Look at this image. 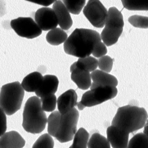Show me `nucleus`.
Returning <instances> with one entry per match:
<instances>
[{"label": "nucleus", "instance_id": "nucleus-1", "mask_svg": "<svg viewBox=\"0 0 148 148\" xmlns=\"http://www.w3.org/2000/svg\"><path fill=\"white\" fill-rule=\"evenodd\" d=\"M78 119L79 112L75 108L64 114L55 111L47 119V132L61 143L69 142L77 133Z\"/></svg>", "mask_w": 148, "mask_h": 148}, {"label": "nucleus", "instance_id": "nucleus-2", "mask_svg": "<svg viewBox=\"0 0 148 148\" xmlns=\"http://www.w3.org/2000/svg\"><path fill=\"white\" fill-rule=\"evenodd\" d=\"M101 42L100 33L93 30L76 29L64 45L65 52L69 55L84 58L92 53L96 45Z\"/></svg>", "mask_w": 148, "mask_h": 148}, {"label": "nucleus", "instance_id": "nucleus-3", "mask_svg": "<svg viewBox=\"0 0 148 148\" xmlns=\"http://www.w3.org/2000/svg\"><path fill=\"white\" fill-rule=\"evenodd\" d=\"M147 120V113L143 108L127 105L120 107L112 125L128 133L143 128Z\"/></svg>", "mask_w": 148, "mask_h": 148}, {"label": "nucleus", "instance_id": "nucleus-4", "mask_svg": "<svg viewBox=\"0 0 148 148\" xmlns=\"http://www.w3.org/2000/svg\"><path fill=\"white\" fill-rule=\"evenodd\" d=\"M47 119L42 107L40 98L34 96L29 98L24 107L22 126L27 132L38 134L46 127Z\"/></svg>", "mask_w": 148, "mask_h": 148}, {"label": "nucleus", "instance_id": "nucleus-5", "mask_svg": "<svg viewBox=\"0 0 148 148\" xmlns=\"http://www.w3.org/2000/svg\"><path fill=\"white\" fill-rule=\"evenodd\" d=\"M24 95V90L19 82L4 85L0 93V105L7 115L11 116L21 108Z\"/></svg>", "mask_w": 148, "mask_h": 148}, {"label": "nucleus", "instance_id": "nucleus-6", "mask_svg": "<svg viewBox=\"0 0 148 148\" xmlns=\"http://www.w3.org/2000/svg\"><path fill=\"white\" fill-rule=\"evenodd\" d=\"M104 28L101 33V40L107 46L116 44L121 36L124 21L121 12L116 7H111L108 11V16Z\"/></svg>", "mask_w": 148, "mask_h": 148}, {"label": "nucleus", "instance_id": "nucleus-7", "mask_svg": "<svg viewBox=\"0 0 148 148\" xmlns=\"http://www.w3.org/2000/svg\"><path fill=\"white\" fill-rule=\"evenodd\" d=\"M117 94V89L116 87L110 86L98 87L85 92L77 106L79 110H83L85 107L97 106L113 99L116 97Z\"/></svg>", "mask_w": 148, "mask_h": 148}, {"label": "nucleus", "instance_id": "nucleus-8", "mask_svg": "<svg viewBox=\"0 0 148 148\" xmlns=\"http://www.w3.org/2000/svg\"><path fill=\"white\" fill-rule=\"evenodd\" d=\"M83 13L94 27L102 28L105 26L108 11L98 0L88 1L83 10Z\"/></svg>", "mask_w": 148, "mask_h": 148}, {"label": "nucleus", "instance_id": "nucleus-9", "mask_svg": "<svg viewBox=\"0 0 148 148\" xmlns=\"http://www.w3.org/2000/svg\"><path fill=\"white\" fill-rule=\"evenodd\" d=\"M10 26L20 37L32 39L42 34V30L31 17H18L12 20Z\"/></svg>", "mask_w": 148, "mask_h": 148}, {"label": "nucleus", "instance_id": "nucleus-10", "mask_svg": "<svg viewBox=\"0 0 148 148\" xmlns=\"http://www.w3.org/2000/svg\"><path fill=\"white\" fill-rule=\"evenodd\" d=\"M35 21L43 31H48L57 28L58 20L53 8L42 7L36 11L34 15Z\"/></svg>", "mask_w": 148, "mask_h": 148}, {"label": "nucleus", "instance_id": "nucleus-11", "mask_svg": "<svg viewBox=\"0 0 148 148\" xmlns=\"http://www.w3.org/2000/svg\"><path fill=\"white\" fill-rule=\"evenodd\" d=\"M71 79L75 82L78 88L87 90L91 86V76L90 72L83 68L78 61L74 62L70 67Z\"/></svg>", "mask_w": 148, "mask_h": 148}, {"label": "nucleus", "instance_id": "nucleus-12", "mask_svg": "<svg viewBox=\"0 0 148 148\" xmlns=\"http://www.w3.org/2000/svg\"><path fill=\"white\" fill-rule=\"evenodd\" d=\"M107 136L113 148H127L129 133L112 125L107 129Z\"/></svg>", "mask_w": 148, "mask_h": 148}, {"label": "nucleus", "instance_id": "nucleus-13", "mask_svg": "<svg viewBox=\"0 0 148 148\" xmlns=\"http://www.w3.org/2000/svg\"><path fill=\"white\" fill-rule=\"evenodd\" d=\"M91 76L92 80L91 90L107 86L116 87L118 85V80L114 76L101 70L96 69L91 72Z\"/></svg>", "mask_w": 148, "mask_h": 148}, {"label": "nucleus", "instance_id": "nucleus-14", "mask_svg": "<svg viewBox=\"0 0 148 148\" xmlns=\"http://www.w3.org/2000/svg\"><path fill=\"white\" fill-rule=\"evenodd\" d=\"M78 96L75 90L70 89L61 94L57 100L58 111L64 114L78 105Z\"/></svg>", "mask_w": 148, "mask_h": 148}, {"label": "nucleus", "instance_id": "nucleus-15", "mask_svg": "<svg viewBox=\"0 0 148 148\" xmlns=\"http://www.w3.org/2000/svg\"><path fill=\"white\" fill-rule=\"evenodd\" d=\"M53 10L56 15L60 28L64 30H69L72 26L73 21L69 12L63 2L56 1L53 4Z\"/></svg>", "mask_w": 148, "mask_h": 148}, {"label": "nucleus", "instance_id": "nucleus-16", "mask_svg": "<svg viewBox=\"0 0 148 148\" xmlns=\"http://www.w3.org/2000/svg\"><path fill=\"white\" fill-rule=\"evenodd\" d=\"M26 141L16 131L5 133L0 138V148H23Z\"/></svg>", "mask_w": 148, "mask_h": 148}, {"label": "nucleus", "instance_id": "nucleus-17", "mask_svg": "<svg viewBox=\"0 0 148 148\" xmlns=\"http://www.w3.org/2000/svg\"><path fill=\"white\" fill-rule=\"evenodd\" d=\"M59 80L55 75H46L43 77V82L35 93L37 97L42 98L46 95L55 94L58 90Z\"/></svg>", "mask_w": 148, "mask_h": 148}, {"label": "nucleus", "instance_id": "nucleus-18", "mask_svg": "<svg viewBox=\"0 0 148 148\" xmlns=\"http://www.w3.org/2000/svg\"><path fill=\"white\" fill-rule=\"evenodd\" d=\"M43 80V77L40 72H32L23 79L21 82L22 87L27 92H36L40 87Z\"/></svg>", "mask_w": 148, "mask_h": 148}, {"label": "nucleus", "instance_id": "nucleus-19", "mask_svg": "<svg viewBox=\"0 0 148 148\" xmlns=\"http://www.w3.org/2000/svg\"><path fill=\"white\" fill-rule=\"evenodd\" d=\"M67 39V33L63 29L58 27L49 31L46 36V41L53 46H58L65 43Z\"/></svg>", "mask_w": 148, "mask_h": 148}, {"label": "nucleus", "instance_id": "nucleus-20", "mask_svg": "<svg viewBox=\"0 0 148 148\" xmlns=\"http://www.w3.org/2000/svg\"><path fill=\"white\" fill-rule=\"evenodd\" d=\"M89 133L84 128H80L73 138V143L69 148H87Z\"/></svg>", "mask_w": 148, "mask_h": 148}, {"label": "nucleus", "instance_id": "nucleus-21", "mask_svg": "<svg viewBox=\"0 0 148 148\" xmlns=\"http://www.w3.org/2000/svg\"><path fill=\"white\" fill-rule=\"evenodd\" d=\"M88 148H111L107 138L98 133H94L88 140Z\"/></svg>", "mask_w": 148, "mask_h": 148}, {"label": "nucleus", "instance_id": "nucleus-22", "mask_svg": "<svg viewBox=\"0 0 148 148\" xmlns=\"http://www.w3.org/2000/svg\"><path fill=\"white\" fill-rule=\"evenodd\" d=\"M122 4L131 11H148V0H123Z\"/></svg>", "mask_w": 148, "mask_h": 148}, {"label": "nucleus", "instance_id": "nucleus-23", "mask_svg": "<svg viewBox=\"0 0 148 148\" xmlns=\"http://www.w3.org/2000/svg\"><path fill=\"white\" fill-rule=\"evenodd\" d=\"M127 148H148V137L143 133L135 134L129 140Z\"/></svg>", "mask_w": 148, "mask_h": 148}, {"label": "nucleus", "instance_id": "nucleus-24", "mask_svg": "<svg viewBox=\"0 0 148 148\" xmlns=\"http://www.w3.org/2000/svg\"><path fill=\"white\" fill-rule=\"evenodd\" d=\"M63 3L70 13L78 15L81 13L82 8L85 6L86 1H85V0H80V1L64 0Z\"/></svg>", "mask_w": 148, "mask_h": 148}, {"label": "nucleus", "instance_id": "nucleus-25", "mask_svg": "<svg viewBox=\"0 0 148 148\" xmlns=\"http://www.w3.org/2000/svg\"><path fill=\"white\" fill-rule=\"evenodd\" d=\"M42 107L44 112H52L55 110L57 99L55 94H51L40 98Z\"/></svg>", "mask_w": 148, "mask_h": 148}, {"label": "nucleus", "instance_id": "nucleus-26", "mask_svg": "<svg viewBox=\"0 0 148 148\" xmlns=\"http://www.w3.org/2000/svg\"><path fill=\"white\" fill-rule=\"evenodd\" d=\"M54 141L51 136L49 133H45L38 139L32 148H53Z\"/></svg>", "mask_w": 148, "mask_h": 148}, {"label": "nucleus", "instance_id": "nucleus-27", "mask_svg": "<svg viewBox=\"0 0 148 148\" xmlns=\"http://www.w3.org/2000/svg\"><path fill=\"white\" fill-rule=\"evenodd\" d=\"M78 62L83 68L90 72H94L98 66V60L90 56L84 58H79Z\"/></svg>", "mask_w": 148, "mask_h": 148}, {"label": "nucleus", "instance_id": "nucleus-28", "mask_svg": "<svg viewBox=\"0 0 148 148\" xmlns=\"http://www.w3.org/2000/svg\"><path fill=\"white\" fill-rule=\"evenodd\" d=\"M129 22L135 27L140 29L148 28V17L134 15L128 18Z\"/></svg>", "mask_w": 148, "mask_h": 148}, {"label": "nucleus", "instance_id": "nucleus-29", "mask_svg": "<svg viewBox=\"0 0 148 148\" xmlns=\"http://www.w3.org/2000/svg\"><path fill=\"white\" fill-rule=\"evenodd\" d=\"M98 60V68L101 71L108 73L112 70L113 65V59L109 56H104L99 58Z\"/></svg>", "mask_w": 148, "mask_h": 148}, {"label": "nucleus", "instance_id": "nucleus-30", "mask_svg": "<svg viewBox=\"0 0 148 148\" xmlns=\"http://www.w3.org/2000/svg\"><path fill=\"white\" fill-rule=\"evenodd\" d=\"M107 53V46L103 42H100L96 45L92 54L95 58H100L104 56H106Z\"/></svg>", "mask_w": 148, "mask_h": 148}, {"label": "nucleus", "instance_id": "nucleus-31", "mask_svg": "<svg viewBox=\"0 0 148 148\" xmlns=\"http://www.w3.org/2000/svg\"><path fill=\"white\" fill-rule=\"evenodd\" d=\"M0 117H1V127H0V134L1 136L3 135L7 130V118L5 113L2 108L0 111Z\"/></svg>", "mask_w": 148, "mask_h": 148}, {"label": "nucleus", "instance_id": "nucleus-32", "mask_svg": "<svg viewBox=\"0 0 148 148\" xmlns=\"http://www.w3.org/2000/svg\"><path fill=\"white\" fill-rule=\"evenodd\" d=\"M28 1L46 7L51 5L53 3L54 4L56 1H53V0H46V1L45 0H29Z\"/></svg>", "mask_w": 148, "mask_h": 148}, {"label": "nucleus", "instance_id": "nucleus-33", "mask_svg": "<svg viewBox=\"0 0 148 148\" xmlns=\"http://www.w3.org/2000/svg\"><path fill=\"white\" fill-rule=\"evenodd\" d=\"M143 133L146 135L148 137V119L146 120L145 125L144 126V130H143Z\"/></svg>", "mask_w": 148, "mask_h": 148}]
</instances>
